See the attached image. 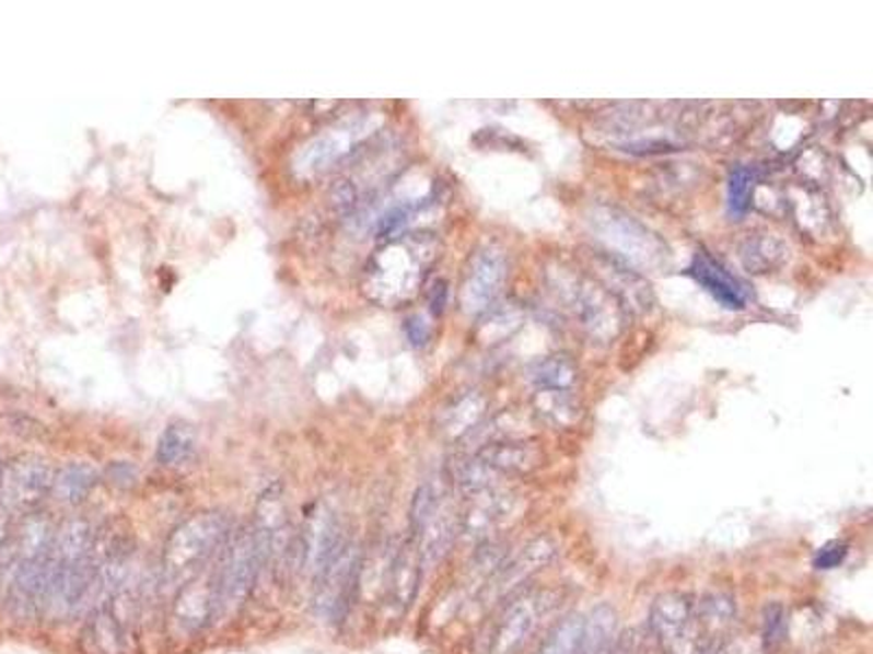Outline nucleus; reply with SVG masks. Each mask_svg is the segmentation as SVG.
I'll return each instance as SVG.
<instances>
[{
	"label": "nucleus",
	"instance_id": "11",
	"mask_svg": "<svg viewBox=\"0 0 873 654\" xmlns=\"http://www.w3.org/2000/svg\"><path fill=\"white\" fill-rule=\"evenodd\" d=\"M695 622V605L686 594L666 592L649 609V631L664 646L677 644Z\"/></svg>",
	"mask_w": 873,
	"mask_h": 654
},
{
	"label": "nucleus",
	"instance_id": "30",
	"mask_svg": "<svg viewBox=\"0 0 873 654\" xmlns=\"http://www.w3.org/2000/svg\"><path fill=\"white\" fill-rule=\"evenodd\" d=\"M609 654H640V644L633 635H618Z\"/></svg>",
	"mask_w": 873,
	"mask_h": 654
},
{
	"label": "nucleus",
	"instance_id": "27",
	"mask_svg": "<svg viewBox=\"0 0 873 654\" xmlns=\"http://www.w3.org/2000/svg\"><path fill=\"white\" fill-rule=\"evenodd\" d=\"M787 609L769 605L763 614V651H776L787 640Z\"/></svg>",
	"mask_w": 873,
	"mask_h": 654
},
{
	"label": "nucleus",
	"instance_id": "1",
	"mask_svg": "<svg viewBox=\"0 0 873 654\" xmlns=\"http://www.w3.org/2000/svg\"><path fill=\"white\" fill-rule=\"evenodd\" d=\"M435 258L433 234H398L370 258L361 289L374 304L403 306L416 297Z\"/></svg>",
	"mask_w": 873,
	"mask_h": 654
},
{
	"label": "nucleus",
	"instance_id": "18",
	"mask_svg": "<svg viewBox=\"0 0 873 654\" xmlns=\"http://www.w3.org/2000/svg\"><path fill=\"white\" fill-rule=\"evenodd\" d=\"M175 618L188 631H197L206 624H212L210 576L203 583L201 581L184 583V587L175 600Z\"/></svg>",
	"mask_w": 873,
	"mask_h": 654
},
{
	"label": "nucleus",
	"instance_id": "2",
	"mask_svg": "<svg viewBox=\"0 0 873 654\" xmlns=\"http://www.w3.org/2000/svg\"><path fill=\"white\" fill-rule=\"evenodd\" d=\"M265 565V554L254 528L243 526L241 530H232L221 548L219 565L210 574L212 624L232 620L245 607Z\"/></svg>",
	"mask_w": 873,
	"mask_h": 654
},
{
	"label": "nucleus",
	"instance_id": "5",
	"mask_svg": "<svg viewBox=\"0 0 873 654\" xmlns=\"http://www.w3.org/2000/svg\"><path fill=\"white\" fill-rule=\"evenodd\" d=\"M125 587L98 600L88 614L81 633L85 654H127L131 649L133 605Z\"/></svg>",
	"mask_w": 873,
	"mask_h": 654
},
{
	"label": "nucleus",
	"instance_id": "29",
	"mask_svg": "<svg viewBox=\"0 0 873 654\" xmlns=\"http://www.w3.org/2000/svg\"><path fill=\"white\" fill-rule=\"evenodd\" d=\"M407 336L414 344H424L431 336V329L427 326V322L422 317H414L407 322Z\"/></svg>",
	"mask_w": 873,
	"mask_h": 654
},
{
	"label": "nucleus",
	"instance_id": "6",
	"mask_svg": "<svg viewBox=\"0 0 873 654\" xmlns=\"http://www.w3.org/2000/svg\"><path fill=\"white\" fill-rule=\"evenodd\" d=\"M555 594L548 589H533L517 596L498 618L487 654H517L535 635L542 620L555 607Z\"/></svg>",
	"mask_w": 873,
	"mask_h": 654
},
{
	"label": "nucleus",
	"instance_id": "15",
	"mask_svg": "<svg viewBox=\"0 0 873 654\" xmlns=\"http://www.w3.org/2000/svg\"><path fill=\"white\" fill-rule=\"evenodd\" d=\"M456 535H458L456 519L450 513H445L443 509H439L435 515L427 522V526L418 535L411 537L418 546L422 570H431L445 559Z\"/></svg>",
	"mask_w": 873,
	"mask_h": 654
},
{
	"label": "nucleus",
	"instance_id": "4",
	"mask_svg": "<svg viewBox=\"0 0 873 654\" xmlns=\"http://www.w3.org/2000/svg\"><path fill=\"white\" fill-rule=\"evenodd\" d=\"M361 550L352 539H346V544L313 576L315 614L326 622H341L361 587Z\"/></svg>",
	"mask_w": 873,
	"mask_h": 654
},
{
	"label": "nucleus",
	"instance_id": "9",
	"mask_svg": "<svg viewBox=\"0 0 873 654\" xmlns=\"http://www.w3.org/2000/svg\"><path fill=\"white\" fill-rule=\"evenodd\" d=\"M359 129H361L359 122H348L326 131L324 136H317L306 147H302V151L295 155L293 162L298 177L302 179L317 177L319 173L328 171L333 164L344 160L346 155L354 153Z\"/></svg>",
	"mask_w": 873,
	"mask_h": 654
},
{
	"label": "nucleus",
	"instance_id": "8",
	"mask_svg": "<svg viewBox=\"0 0 873 654\" xmlns=\"http://www.w3.org/2000/svg\"><path fill=\"white\" fill-rule=\"evenodd\" d=\"M504 276H507V265L498 249L485 247L478 254H474L461 287L463 308L467 313L485 311L500 293Z\"/></svg>",
	"mask_w": 873,
	"mask_h": 654
},
{
	"label": "nucleus",
	"instance_id": "31",
	"mask_svg": "<svg viewBox=\"0 0 873 654\" xmlns=\"http://www.w3.org/2000/svg\"><path fill=\"white\" fill-rule=\"evenodd\" d=\"M719 654H763V649L741 640V642H734V644H730V646H721V649H719Z\"/></svg>",
	"mask_w": 873,
	"mask_h": 654
},
{
	"label": "nucleus",
	"instance_id": "23",
	"mask_svg": "<svg viewBox=\"0 0 873 654\" xmlns=\"http://www.w3.org/2000/svg\"><path fill=\"white\" fill-rule=\"evenodd\" d=\"M581 629H583V618L581 616H568L563 622H559L552 633L546 638L544 646L537 654H577V646L581 640Z\"/></svg>",
	"mask_w": 873,
	"mask_h": 654
},
{
	"label": "nucleus",
	"instance_id": "20",
	"mask_svg": "<svg viewBox=\"0 0 873 654\" xmlns=\"http://www.w3.org/2000/svg\"><path fill=\"white\" fill-rule=\"evenodd\" d=\"M195 449H197V439L190 425L186 423H171L160 441H158V449H155V458L162 467H184L195 458Z\"/></svg>",
	"mask_w": 873,
	"mask_h": 654
},
{
	"label": "nucleus",
	"instance_id": "25",
	"mask_svg": "<svg viewBox=\"0 0 873 654\" xmlns=\"http://www.w3.org/2000/svg\"><path fill=\"white\" fill-rule=\"evenodd\" d=\"M482 417V406L476 399H463L458 401L452 410H447L445 417V430L452 436H465L472 430H476L478 421Z\"/></svg>",
	"mask_w": 873,
	"mask_h": 654
},
{
	"label": "nucleus",
	"instance_id": "24",
	"mask_svg": "<svg viewBox=\"0 0 873 654\" xmlns=\"http://www.w3.org/2000/svg\"><path fill=\"white\" fill-rule=\"evenodd\" d=\"M754 173L749 168H734L727 179V210L732 217H743L749 210L752 192H754Z\"/></svg>",
	"mask_w": 873,
	"mask_h": 654
},
{
	"label": "nucleus",
	"instance_id": "17",
	"mask_svg": "<svg viewBox=\"0 0 873 654\" xmlns=\"http://www.w3.org/2000/svg\"><path fill=\"white\" fill-rule=\"evenodd\" d=\"M618 640V618L609 605H598L583 618L577 654H609Z\"/></svg>",
	"mask_w": 873,
	"mask_h": 654
},
{
	"label": "nucleus",
	"instance_id": "22",
	"mask_svg": "<svg viewBox=\"0 0 873 654\" xmlns=\"http://www.w3.org/2000/svg\"><path fill=\"white\" fill-rule=\"evenodd\" d=\"M574 375L577 373H574L572 364L557 355L539 360L531 371V377L537 384V388L550 390V393H566L572 386Z\"/></svg>",
	"mask_w": 873,
	"mask_h": 654
},
{
	"label": "nucleus",
	"instance_id": "13",
	"mask_svg": "<svg viewBox=\"0 0 873 654\" xmlns=\"http://www.w3.org/2000/svg\"><path fill=\"white\" fill-rule=\"evenodd\" d=\"M422 563L414 539L405 541L389 563V600L398 611H407L418 596L422 581Z\"/></svg>",
	"mask_w": 873,
	"mask_h": 654
},
{
	"label": "nucleus",
	"instance_id": "26",
	"mask_svg": "<svg viewBox=\"0 0 873 654\" xmlns=\"http://www.w3.org/2000/svg\"><path fill=\"white\" fill-rule=\"evenodd\" d=\"M439 509H441V500H439L435 487L433 484H422L416 491L414 502H411V515H409V519H411V537L418 535L427 526V522L435 515Z\"/></svg>",
	"mask_w": 873,
	"mask_h": 654
},
{
	"label": "nucleus",
	"instance_id": "19",
	"mask_svg": "<svg viewBox=\"0 0 873 654\" xmlns=\"http://www.w3.org/2000/svg\"><path fill=\"white\" fill-rule=\"evenodd\" d=\"M98 482V471L90 463H70L53 478L50 493L68 506L81 504Z\"/></svg>",
	"mask_w": 873,
	"mask_h": 654
},
{
	"label": "nucleus",
	"instance_id": "21",
	"mask_svg": "<svg viewBox=\"0 0 873 654\" xmlns=\"http://www.w3.org/2000/svg\"><path fill=\"white\" fill-rule=\"evenodd\" d=\"M736 618V603L730 594L712 592L701 598L697 607V627L710 638L723 633Z\"/></svg>",
	"mask_w": 873,
	"mask_h": 654
},
{
	"label": "nucleus",
	"instance_id": "33",
	"mask_svg": "<svg viewBox=\"0 0 873 654\" xmlns=\"http://www.w3.org/2000/svg\"><path fill=\"white\" fill-rule=\"evenodd\" d=\"M9 513L0 506V548H2V544H4V539H7V535H9Z\"/></svg>",
	"mask_w": 873,
	"mask_h": 654
},
{
	"label": "nucleus",
	"instance_id": "10",
	"mask_svg": "<svg viewBox=\"0 0 873 654\" xmlns=\"http://www.w3.org/2000/svg\"><path fill=\"white\" fill-rule=\"evenodd\" d=\"M509 513H511V500L507 495L496 493L493 489L474 493L469 495L465 511L456 519L458 535L469 541L485 544L489 535L507 519Z\"/></svg>",
	"mask_w": 873,
	"mask_h": 654
},
{
	"label": "nucleus",
	"instance_id": "7",
	"mask_svg": "<svg viewBox=\"0 0 873 654\" xmlns=\"http://www.w3.org/2000/svg\"><path fill=\"white\" fill-rule=\"evenodd\" d=\"M55 471L48 460L35 454H22L4 463L0 478V506L13 515L33 513L53 489Z\"/></svg>",
	"mask_w": 873,
	"mask_h": 654
},
{
	"label": "nucleus",
	"instance_id": "28",
	"mask_svg": "<svg viewBox=\"0 0 873 654\" xmlns=\"http://www.w3.org/2000/svg\"><path fill=\"white\" fill-rule=\"evenodd\" d=\"M848 552H850L848 546L841 544V541L826 544L824 548L817 550V554H815V559H813V565H815L817 570H824V572L837 570V568H841L843 561L848 559Z\"/></svg>",
	"mask_w": 873,
	"mask_h": 654
},
{
	"label": "nucleus",
	"instance_id": "34",
	"mask_svg": "<svg viewBox=\"0 0 873 654\" xmlns=\"http://www.w3.org/2000/svg\"><path fill=\"white\" fill-rule=\"evenodd\" d=\"M2 469H4V463H2V458H0V478H2Z\"/></svg>",
	"mask_w": 873,
	"mask_h": 654
},
{
	"label": "nucleus",
	"instance_id": "16",
	"mask_svg": "<svg viewBox=\"0 0 873 654\" xmlns=\"http://www.w3.org/2000/svg\"><path fill=\"white\" fill-rule=\"evenodd\" d=\"M476 456L500 478L507 474H524L533 469L539 460L537 452L522 441H507V443H491L485 445Z\"/></svg>",
	"mask_w": 873,
	"mask_h": 654
},
{
	"label": "nucleus",
	"instance_id": "12",
	"mask_svg": "<svg viewBox=\"0 0 873 654\" xmlns=\"http://www.w3.org/2000/svg\"><path fill=\"white\" fill-rule=\"evenodd\" d=\"M557 554H559L557 541L548 535H537L515 557L504 559L500 570L493 574V581L502 589L520 585L535 572H542L544 568H548L557 559Z\"/></svg>",
	"mask_w": 873,
	"mask_h": 654
},
{
	"label": "nucleus",
	"instance_id": "14",
	"mask_svg": "<svg viewBox=\"0 0 873 654\" xmlns=\"http://www.w3.org/2000/svg\"><path fill=\"white\" fill-rule=\"evenodd\" d=\"M690 276L701 284L721 306L730 311H743L747 304L745 289L736 278L727 273L723 265H719L708 254H699L690 267Z\"/></svg>",
	"mask_w": 873,
	"mask_h": 654
},
{
	"label": "nucleus",
	"instance_id": "3",
	"mask_svg": "<svg viewBox=\"0 0 873 654\" xmlns=\"http://www.w3.org/2000/svg\"><path fill=\"white\" fill-rule=\"evenodd\" d=\"M232 522L221 511H201L182 522L168 537L162 570L168 581H193V576L225 546Z\"/></svg>",
	"mask_w": 873,
	"mask_h": 654
},
{
	"label": "nucleus",
	"instance_id": "32",
	"mask_svg": "<svg viewBox=\"0 0 873 654\" xmlns=\"http://www.w3.org/2000/svg\"><path fill=\"white\" fill-rule=\"evenodd\" d=\"M445 295H447V291H445V284H443V282L435 284V289H433V293H431V306H433V313H441V311H443V306H445Z\"/></svg>",
	"mask_w": 873,
	"mask_h": 654
}]
</instances>
